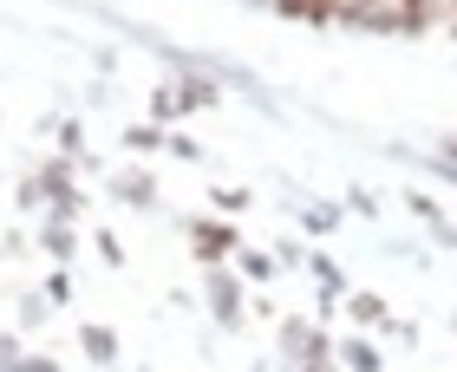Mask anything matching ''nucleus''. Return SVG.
I'll use <instances>...</instances> for the list:
<instances>
[{
	"label": "nucleus",
	"instance_id": "nucleus-1",
	"mask_svg": "<svg viewBox=\"0 0 457 372\" xmlns=\"http://www.w3.org/2000/svg\"><path fill=\"white\" fill-rule=\"evenodd\" d=\"M281 346H287V353H295L301 366H314V360L334 353V340H327L320 327H307V320H281Z\"/></svg>",
	"mask_w": 457,
	"mask_h": 372
},
{
	"label": "nucleus",
	"instance_id": "nucleus-2",
	"mask_svg": "<svg viewBox=\"0 0 457 372\" xmlns=\"http://www.w3.org/2000/svg\"><path fill=\"white\" fill-rule=\"evenodd\" d=\"M190 236H196V255L203 261H222L228 248H242V236L228 229V222H190Z\"/></svg>",
	"mask_w": 457,
	"mask_h": 372
},
{
	"label": "nucleus",
	"instance_id": "nucleus-3",
	"mask_svg": "<svg viewBox=\"0 0 457 372\" xmlns=\"http://www.w3.org/2000/svg\"><path fill=\"white\" fill-rule=\"evenodd\" d=\"M431 13H438V0H392V20H399V33H425Z\"/></svg>",
	"mask_w": 457,
	"mask_h": 372
},
{
	"label": "nucleus",
	"instance_id": "nucleus-4",
	"mask_svg": "<svg viewBox=\"0 0 457 372\" xmlns=\"http://www.w3.org/2000/svg\"><path fill=\"white\" fill-rule=\"evenodd\" d=\"M334 353L346 360V372H379V346H372V340H340Z\"/></svg>",
	"mask_w": 457,
	"mask_h": 372
},
{
	"label": "nucleus",
	"instance_id": "nucleus-5",
	"mask_svg": "<svg viewBox=\"0 0 457 372\" xmlns=\"http://www.w3.org/2000/svg\"><path fill=\"white\" fill-rule=\"evenodd\" d=\"M210 301H216V320L236 327V281H228V275H210Z\"/></svg>",
	"mask_w": 457,
	"mask_h": 372
},
{
	"label": "nucleus",
	"instance_id": "nucleus-6",
	"mask_svg": "<svg viewBox=\"0 0 457 372\" xmlns=\"http://www.w3.org/2000/svg\"><path fill=\"white\" fill-rule=\"evenodd\" d=\"M340 7H346V0H307V7H301V20H314V27H327V20H340Z\"/></svg>",
	"mask_w": 457,
	"mask_h": 372
},
{
	"label": "nucleus",
	"instance_id": "nucleus-7",
	"mask_svg": "<svg viewBox=\"0 0 457 372\" xmlns=\"http://www.w3.org/2000/svg\"><path fill=\"white\" fill-rule=\"evenodd\" d=\"M353 314L360 320H386V301L379 294H353Z\"/></svg>",
	"mask_w": 457,
	"mask_h": 372
},
{
	"label": "nucleus",
	"instance_id": "nucleus-8",
	"mask_svg": "<svg viewBox=\"0 0 457 372\" xmlns=\"http://www.w3.org/2000/svg\"><path fill=\"white\" fill-rule=\"evenodd\" d=\"M86 346H92V360H112V346H118V340L105 334V327H86Z\"/></svg>",
	"mask_w": 457,
	"mask_h": 372
},
{
	"label": "nucleus",
	"instance_id": "nucleus-9",
	"mask_svg": "<svg viewBox=\"0 0 457 372\" xmlns=\"http://www.w3.org/2000/svg\"><path fill=\"white\" fill-rule=\"evenodd\" d=\"M118 190H124V203H151V177H124Z\"/></svg>",
	"mask_w": 457,
	"mask_h": 372
},
{
	"label": "nucleus",
	"instance_id": "nucleus-10",
	"mask_svg": "<svg viewBox=\"0 0 457 372\" xmlns=\"http://www.w3.org/2000/svg\"><path fill=\"white\" fill-rule=\"evenodd\" d=\"M372 7H392V0H346V7H340V20L353 27V20H360V13H372Z\"/></svg>",
	"mask_w": 457,
	"mask_h": 372
},
{
	"label": "nucleus",
	"instance_id": "nucleus-11",
	"mask_svg": "<svg viewBox=\"0 0 457 372\" xmlns=\"http://www.w3.org/2000/svg\"><path fill=\"white\" fill-rule=\"evenodd\" d=\"M216 210L236 216V210H248V196H242V190H216Z\"/></svg>",
	"mask_w": 457,
	"mask_h": 372
},
{
	"label": "nucleus",
	"instance_id": "nucleus-12",
	"mask_svg": "<svg viewBox=\"0 0 457 372\" xmlns=\"http://www.w3.org/2000/svg\"><path fill=\"white\" fill-rule=\"evenodd\" d=\"M242 268H248L255 281H268V275H275V261H268V255H242Z\"/></svg>",
	"mask_w": 457,
	"mask_h": 372
},
{
	"label": "nucleus",
	"instance_id": "nucleus-13",
	"mask_svg": "<svg viewBox=\"0 0 457 372\" xmlns=\"http://www.w3.org/2000/svg\"><path fill=\"white\" fill-rule=\"evenodd\" d=\"M268 7H275V13H287V20H301V7H307V0H268Z\"/></svg>",
	"mask_w": 457,
	"mask_h": 372
},
{
	"label": "nucleus",
	"instance_id": "nucleus-14",
	"mask_svg": "<svg viewBox=\"0 0 457 372\" xmlns=\"http://www.w3.org/2000/svg\"><path fill=\"white\" fill-rule=\"evenodd\" d=\"M438 236H445V248H457V229H451V222H438Z\"/></svg>",
	"mask_w": 457,
	"mask_h": 372
},
{
	"label": "nucleus",
	"instance_id": "nucleus-15",
	"mask_svg": "<svg viewBox=\"0 0 457 372\" xmlns=\"http://www.w3.org/2000/svg\"><path fill=\"white\" fill-rule=\"evenodd\" d=\"M301 372H327V360H314V366H301Z\"/></svg>",
	"mask_w": 457,
	"mask_h": 372
},
{
	"label": "nucleus",
	"instance_id": "nucleus-16",
	"mask_svg": "<svg viewBox=\"0 0 457 372\" xmlns=\"http://www.w3.org/2000/svg\"><path fill=\"white\" fill-rule=\"evenodd\" d=\"M445 163H457V137H451V151H445Z\"/></svg>",
	"mask_w": 457,
	"mask_h": 372
}]
</instances>
